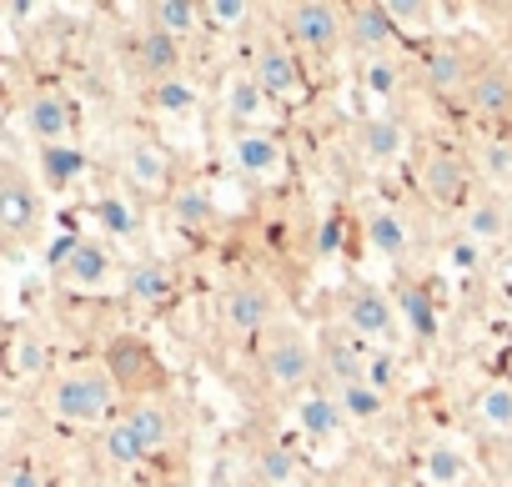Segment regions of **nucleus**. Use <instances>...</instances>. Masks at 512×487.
<instances>
[{
    "instance_id": "nucleus-2",
    "label": "nucleus",
    "mask_w": 512,
    "mask_h": 487,
    "mask_svg": "<svg viewBox=\"0 0 512 487\" xmlns=\"http://www.w3.org/2000/svg\"><path fill=\"white\" fill-rule=\"evenodd\" d=\"M256 362H262V382L272 392H307L322 357H317V342L307 337V327L297 322H277L267 337H262V352H256Z\"/></svg>"
},
{
    "instance_id": "nucleus-25",
    "label": "nucleus",
    "mask_w": 512,
    "mask_h": 487,
    "mask_svg": "<svg viewBox=\"0 0 512 487\" xmlns=\"http://www.w3.org/2000/svg\"><path fill=\"white\" fill-rule=\"evenodd\" d=\"M136 66L151 76V81H171V76H181V41H171V36H161V31H141L136 36Z\"/></svg>"
},
{
    "instance_id": "nucleus-20",
    "label": "nucleus",
    "mask_w": 512,
    "mask_h": 487,
    "mask_svg": "<svg viewBox=\"0 0 512 487\" xmlns=\"http://www.w3.org/2000/svg\"><path fill=\"white\" fill-rule=\"evenodd\" d=\"M347 36L357 41V51H367V61L387 56L397 46V26H392L387 6H377V0H362V6L347 11Z\"/></svg>"
},
{
    "instance_id": "nucleus-44",
    "label": "nucleus",
    "mask_w": 512,
    "mask_h": 487,
    "mask_svg": "<svg viewBox=\"0 0 512 487\" xmlns=\"http://www.w3.org/2000/svg\"><path fill=\"white\" fill-rule=\"evenodd\" d=\"M492 277H497V287H502V297H512V247L492 262Z\"/></svg>"
},
{
    "instance_id": "nucleus-8",
    "label": "nucleus",
    "mask_w": 512,
    "mask_h": 487,
    "mask_svg": "<svg viewBox=\"0 0 512 487\" xmlns=\"http://www.w3.org/2000/svg\"><path fill=\"white\" fill-rule=\"evenodd\" d=\"M226 156L251 181H277L287 171V141L277 131H267V126L262 131H236L231 146H226Z\"/></svg>"
},
{
    "instance_id": "nucleus-5",
    "label": "nucleus",
    "mask_w": 512,
    "mask_h": 487,
    "mask_svg": "<svg viewBox=\"0 0 512 487\" xmlns=\"http://www.w3.org/2000/svg\"><path fill=\"white\" fill-rule=\"evenodd\" d=\"M342 327H347L352 337H362L367 347H372V342H397L402 312H397V302H392L387 292H377V287H352L347 302H342Z\"/></svg>"
},
{
    "instance_id": "nucleus-33",
    "label": "nucleus",
    "mask_w": 512,
    "mask_h": 487,
    "mask_svg": "<svg viewBox=\"0 0 512 487\" xmlns=\"http://www.w3.org/2000/svg\"><path fill=\"white\" fill-rule=\"evenodd\" d=\"M146 101L161 111V116H186V111H196V86L186 81V76H171V81H151V91H146Z\"/></svg>"
},
{
    "instance_id": "nucleus-36",
    "label": "nucleus",
    "mask_w": 512,
    "mask_h": 487,
    "mask_svg": "<svg viewBox=\"0 0 512 487\" xmlns=\"http://www.w3.org/2000/svg\"><path fill=\"white\" fill-rule=\"evenodd\" d=\"M6 367H11V377H36V372L46 367V347H41V337L16 332V337L6 342Z\"/></svg>"
},
{
    "instance_id": "nucleus-28",
    "label": "nucleus",
    "mask_w": 512,
    "mask_h": 487,
    "mask_svg": "<svg viewBox=\"0 0 512 487\" xmlns=\"http://www.w3.org/2000/svg\"><path fill=\"white\" fill-rule=\"evenodd\" d=\"M106 372L116 377V387H146V382H151V372H156V362H151V352H146L141 342L121 337V342H111Z\"/></svg>"
},
{
    "instance_id": "nucleus-35",
    "label": "nucleus",
    "mask_w": 512,
    "mask_h": 487,
    "mask_svg": "<svg viewBox=\"0 0 512 487\" xmlns=\"http://www.w3.org/2000/svg\"><path fill=\"white\" fill-rule=\"evenodd\" d=\"M362 86H367L377 101H392V96L402 91V61H397V56H372V61L362 66Z\"/></svg>"
},
{
    "instance_id": "nucleus-45",
    "label": "nucleus",
    "mask_w": 512,
    "mask_h": 487,
    "mask_svg": "<svg viewBox=\"0 0 512 487\" xmlns=\"http://www.w3.org/2000/svg\"><path fill=\"white\" fill-rule=\"evenodd\" d=\"M337 241H342V226H337V221H327V226H322V241H317V252H322V257H332V252H337Z\"/></svg>"
},
{
    "instance_id": "nucleus-18",
    "label": "nucleus",
    "mask_w": 512,
    "mask_h": 487,
    "mask_svg": "<svg viewBox=\"0 0 512 487\" xmlns=\"http://www.w3.org/2000/svg\"><path fill=\"white\" fill-rule=\"evenodd\" d=\"M41 226V196L26 176H0V231L31 236Z\"/></svg>"
},
{
    "instance_id": "nucleus-43",
    "label": "nucleus",
    "mask_w": 512,
    "mask_h": 487,
    "mask_svg": "<svg viewBox=\"0 0 512 487\" xmlns=\"http://www.w3.org/2000/svg\"><path fill=\"white\" fill-rule=\"evenodd\" d=\"M397 312L417 322V332H432V317H427V297L422 292H397Z\"/></svg>"
},
{
    "instance_id": "nucleus-9",
    "label": "nucleus",
    "mask_w": 512,
    "mask_h": 487,
    "mask_svg": "<svg viewBox=\"0 0 512 487\" xmlns=\"http://www.w3.org/2000/svg\"><path fill=\"white\" fill-rule=\"evenodd\" d=\"M407 146H412V131H407V121H397L392 111H377V116H367V121L357 126V151H362V161H367L372 171L402 166V161H407Z\"/></svg>"
},
{
    "instance_id": "nucleus-21",
    "label": "nucleus",
    "mask_w": 512,
    "mask_h": 487,
    "mask_svg": "<svg viewBox=\"0 0 512 487\" xmlns=\"http://www.w3.org/2000/svg\"><path fill=\"white\" fill-rule=\"evenodd\" d=\"M121 417H126V422H131V432L141 437L146 457L166 452V447H171V437H176V417H171V407H166L161 397H136Z\"/></svg>"
},
{
    "instance_id": "nucleus-12",
    "label": "nucleus",
    "mask_w": 512,
    "mask_h": 487,
    "mask_svg": "<svg viewBox=\"0 0 512 487\" xmlns=\"http://www.w3.org/2000/svg\"><path fill=\"white\" fill-rule=\"evenodd\" d=\"M21 121H26V131L41 141V151H46V146H66L71 131H76V106H71V96H61V91H36V96L21 106Z\"/></svg>"
},
{
    "instance_id": "nucleus-6",
    "label": "nucleus",
    "mask_w": 512,
    "mask_h": 487,
    "mask_svg": "<svg viewBox=\"0 0 512 487\" xmlns=\"http://www.w3.org/2000/svg\"><path fill=\"white\" fill-rule=\"evenodd\" d=\"M287 31L302 51L312 56H332L347 36V11H337L332 0H302V6L287 11Z\"/></svg>"
},
{
    "instance_id": "nucleus-13",
    "label": "nucleus",
    "mask_w": 512,
    "mask_h": 487,
    "mask_svg": "<svg viewBox=\"0 0 512 487\" xmlns=\"http://www.w3.org/2000/svg\"><path fill=\"white\" fill-rule=\"evenodd\" d=\"M472 467H477V457L462 437H432L427 452H422V482L427 487H467Z\"/></svg>"
},
{
    "instance_id": "nucleus-41",
    "label": "nucleus",
    "mask_w": 512,
    "mask_h": 487,
    "mask_svg": "<svg viewBox=\"0 0 512 487\" xmlns=\"http://www.w3.org/2000/svg\"><path fill=\"white\" fill-rule=\"evenodd\" d=\"M0 487H46V477H41V467L31 457H16L6 467V477H0Z\"/></svg>"
},
{
    "instance_id": "nucleus-7",
    "label": "nucleus",
    "mask_w": 512,
    "mask_h": 487,
    "mask_svg": "<svg viewBox=\"0 0 512 487\" xmlns=\"http://www.w3.org/2000/svg\"><path fill=\"white\" fill-rule=\"evenodd\" d=\"M121 171H126V181L141 191V196H171L176 186H171V156H166V146L156 141V136H126V146H121Z\"/></svg>"
},
{
    "instance_id": "nucleus-4",
    "label": "nucleus",
    "mask_w": 512,
    "mask_h": 487,
    "mask_svg": "<svg viewBox=\"0 0 512 487\" xmlns=\"http://www.w3.org/2000/svg\"><path fill=\"white\" fill-rule=\"evenodd\" d=\"M221 322H226V332H236V337H267V332L282 322V297H277V287L262 282V277L236 282V287L221 297Z\"/></svg>"
},
{
    "instance_id": "nucleus-19",
    "label": "nucleus",
    "mask_w": 512,
    "mask_h": 487,
    "mask_svg": "<svg viewBox=\"0 0 512 487\" xmlns=\"http://www.w3.org/2000/svg\"><path fill=\"white\" fill-rule=\"evenodd\" d=\"M221 101H226V116L236 121V131H262V121L272 116V96L251 81V71H231Z\"/></svg>"
},
{
    "instance_id": "nucleus-24",
    "label": "nucleus",
    "mask_w": 512,
    "mask_h": 487,
    "mask_svg": "<svg viewBox=\"0 0 512 487\" xmlns=\"http://www.w3.org/2000/svg\"><path fill=\"white\" fill-rule=\"evenodd\" d=\"M256 482H262V487H302V482H307L302 452L287 447V442L262 447V452H256Z\"/></svg>"
},
{
    "instance_id": "nucleus-31",
    "label": "nucleus",
    "mask_w": 512,
    "mask_h": 487,
    "mask_svg": "<svg viewBox=\"0 0 512 487\" xmlns=\"http://www.w3.org/2000/svg\"><path fill=\"white\" fill-rule=\"evenodd\" d=\"M337 392V407L347 417V427H367L387 412V392H377L372 382H352V387H332Z\"/></svg>"
},
{
    "instance_id": "nucleus-14",
    "label": "nucleus",
    "mask_w": 512,
    "mask_h": 487,
    "mask_svg": "<svg viewBox=\"0 0 512 487\" xmlns=\"http://www.w3.org/2000/svg\"><path fill=\"white\" fill-rule=\"evenodd\" d=\"M467 186H472V176H467V161H462L452 146H432V151L422 156V191H427L437 206H452V201H462V196H467Z\"/></svg>"
},
{
    "instance_id": "nucleus-39",
    "label": "nucleus",
    "mask_w": 512,
    "mask_h": 487,
    "mask_svg": "<svg viewBox=\"0 0 512 487\" xmlns=\"http://www.w3.org/2000/svg\"><path fill=\"white\" fill-rule=\"evenodd\" d=\"M387 16H392L397 36H402V31H427L422 21H432V6H417V0H392Z\"/></svg>"
},
{
    "instance_id": "nucleus-15",
    "label": "nucleus",
    "mask_w": 512,
    "mask_h": 487,
    "mask_svg": "<svg viewBox=\"0 0 512 487\" xmlns=\"http://www.w3.org/2000/svg\"><path fill=\"white\" fill-rule=\"evenodd\" d=\"M292 422H297V432H302L307 442H317V447L337 442L342 427H347V417H342V407H337V392H317V387H307V392L297 397Z\"/></svg>"
},
{
    "instance_id": "nucleus-34",
    "label": "nucleus",
    "mask_w": 512,
    "mask_h": 487,
    "mask_svg": "<svg viewBox=\"0 0 512 487\" xmlns=\"http://www.w3.org/2000/svg\"><path fill=\"white\" fill-rule=\"evenodd\" d=\"M171 221H176L181 231L206 226V221H211V201H206V191H201V186H176V191H171Z\"/></svg>"
},
{
    "instance_id": "nucleus-23",
    "label": "nucleus",
    "mask_w": 512,
    "mask_h": 487,
    "mask_svg": "<svg viewBox=\"0 0 512 487\" xmlns=\"http://www.w3.org/2000/svg\"><path fill=\"white\" fill-rule=\"evenodd\" d=\"M472 61L457 51V46H437L427 61H422V81H427V91H437V96H462L467 91V81H472Z\"/></svg>"
},
{
    "instance_id": "nucleus-10",
    "label": "nucleus",
    "mask_w": 512,
    "mask_h": 487,
    "mask_svg": "<svg viewBox=\"0 0 512 487\" xmlns=\"http://www.w3.org/2000/svg\"><path fill=\"white\" fill-rule=\"evenodd\" d=\"M251 81L262 86L267 96H272V106H282V101H297L302 91H307V81H302V66H297V56L287 51V46H277V41H262L256 46V56H251Z\"/></svg>"
},
{
    "instance_id": "nucleus-30",
    "label": "nucleus",
    "mask_w": 512,
    "mask_h": 487,
    "mask_svg": "<svg viewBox=\"0 0 512 487\" xmlns=\"http://www.w3.org/2000/svg\"><path fill=\"white\" fill-rule=\"evenodd\" d=\"M126 297H131L136 307H161V302L171 297V272H166L161 262H136V267H126Z\"/></svg>"
},
{
    "instance_id": "nucleus-17",
    "label": "nucleus",
    "mask_w": 512,
    "mask_h": 487,
    "mask_svg": "<svg viewBox=\"0 0 512 487\" xmlns=\"http://www.w3.org/2000/svg\"><path fill=\"white\" fill-rule=\"evenodd\" d=\"M507 231H512V201L507 196L482 191L477 201H467L462 236L472 241V247H497V241H507Z\"/></svg>"
},
{
    "instance_id": "nucleus-42",
    "label": "nucleus",
    "mask_w": 512,
    "mask_h": 487,
    "mask_svg": "<svg viewBox=\"0 0 512 487\" xmlns=\"http://www.w3.org/2000/svg\"><path fill=\"white\" fill-rule=\"evenodd\" d=\"M447 267L457 272V277H467V272H477L482 267V247H472V241L462 236V241H452V252H447Z\"/></svg>"
},
{
    "instance_id": "nucleus-46",
    "label": "nucleus",
    "mask_w": 512,
    "mask_h": 487,
    "mask_svg": "<svg viewBox=\"0 0 512 487\" xmlns=\"http://www.w3.org/2000/svg\"><path fill=\"white\" fill-rule=\"evenodd\" d=\"M211 487H221V482H211Z\"/></svg>"
},
{
    "instance_id": "nucleus-29",
    "label": "nucleus",
    "mask_w": 512,
    "mask_h": 487,
    "mask_svg": "<svg viewBox=\"0 0 512 487\" xmlns=\"http://www.w3.org/2000/svg\"><path fill=\"white\" fill-rule=\"evenodd\" d=\"M101 457H106L116 472H131V467L146 462V447H141V437L131 432L126 417H111V422L101 427Z\"/></svg>"
},
{
    "instance_id": "nucleus-16",
    "label": "nucleus",
    "mask_w": 512,
    "mask_h": 487,
    "mask_svg": "<svg viewBox=\"0 0 512 487\" xmlns=\"http://www.w3.org/2000/svg\"><path fill=\"white\" fill-rule=\"evenodd\" d=\"M362 231H367V247L387 262V267H397V262H407V247H412V226H407V216L397 211V206H367V216H362Z\"/></svg>"
},
{
    "instance_id": "nucleus-27",
    "label": "nucleus",
    "mask_w": 512,
    "mask_h": 487,
    "mask_svg": "<svg viewBox=\"0 0 512 487\" xmlns=\"http://www.w3.org/2000/svg\"><path fill=\"white\" fill-rule=\"evenodd\" d=\"M146 26L171 36V41H186L191 31L206 26V16H201L196 0H156V6H146Z\"/></svg>"
},
{
    "instance_id": "nucleus-37",
    "label": "nucleus",
    "mask_w": 512,
    "mask_h": 487,
    "mask_svg": "<svg viewBox=\"0 0 512 487\" xmlns=\"http://www.w3.org/2000/svg\"><path fill=\"white\" fill-rule=\"evenodd\" d=\"M201 16H206V26L211 31H246V21H251V0H206L201 6Z\"/></svg>"
},
{
    "instance_id": "nucleus-22",
    "label": "nucleus",
    "mask_w": 512,
    "mask_h": 487,
    "mask_svg": "<svg viewBox=\"0 0 512 487\" xmlns=\"http://www.w3.org/2000/svg\"><path fill=\"white\" fill-rule=\"evenodd\" d=\"M472 116H507L512 111V71L507 66H477L462 91Z\"/></svg>"
},
{
    "instance_id": "nucleus-32",
    "label": "nucleus",
    "mask_w": 512,
    "mask_h": 487,
    "mask_svg": "<svg viewBox=\"0 0 512 487\" xmlns=\"http://www.w3.org/2000/svg\"><path fill=\"white\" fill-rule=\"evenodd\" d=\"M477 171L497 196L512 201V141H482L477 146Z\"/></svg>"
},
{
    "instance_id": "nucleus-1",
    "label": "nucleus",
    "mask_w": 512,
    "mask_h": 487,
    "mask_svg": "<svg viewBox=\"0 0 512 487\" xmlns=\"http://www.w3.org/2000/svg\"><path fill=\"white\" fill-rule=\"evenodd\" d=\"M46 407L56 422H71V427H106L116 417V377L106 372V362H81V367H66L51 377L46 387Z\"/></svg>"
},
{
    "instance_id": "nucleus-40",
    "label": "nucleus",
    "mask_w": 512,
    "mask_h": 487,
    "mask_svg": "<svg viewBox=\"0 0 512 487\" xmlns=\"http://www.w3.org/2000/svg\"><path fill=\"white\" fill-rule=\"evenodd\" d=\"M46 171H51L56 181H71V176L81 171V151H76V146H46Z\"/></svg>"
},
{
    "instance_id": "nucleus-3",
    "label": "nucleus",
    "mask_w": 512,
    "mask_h": 487,
    "mask_svg": "<svg viewBox=\"0 0 512 487\" xmlns=\"http://www.w3.org/2000/svg\"><path fill=\"white\" fill-rule=\"evenodd\" d=\"M51 267H56V282L66 292H76V297H96V292H106L116 282V257L96 236H71L66 247L56 252Z\"/></svg>"
},
{
    "instance_id": "nucleus-11",
    "label": "nucleus",
    "mask_w": 512,
    "mask_h": 487,
    "mask_svg": "<svg viewBox=\"0 0 512 487\" xmlns=\"http://www.w3.org/2000/svg\"><path fill=\"white\" fill-rule=\"evenodd\" d=\"M317 357H322V372L332 377V387H352V382H367V367H372L377 347H367L347 327H332V332H322Z\"/></svg>"
},
{
    "instance_id": "nucleus-26",
    "label": "nucleus",
    "mask_w": 512,
    "mask_h": 487,
    "mask_svg": "<svg viewBox=\"0 0 512 487\" xmlns=\"http://www.w3.org/2000/svg\"><path fill=\"white\" fill-rule=\"evenodd\" d=\"M472 422L487 437H512V382H487L472 402Z\"/></svg>"
},
{
    "instance_id": "nucleus-38",
    "label": "nucleus",
    "mask_w": 512,
    "mask_h": 487,
    "mask_svg": "<svg viewBox=\"0 0 512 487\" xmlns=\"http://www.w3.org/2000/svg\"><path fill=\"white\" fill-rule=\"evenodd\" d=\"M96 221H101L111 236H131V231H136V206H131L126 196H116V191H111V196H101V201H96Z\"/></svg>"
}]
</instances>
